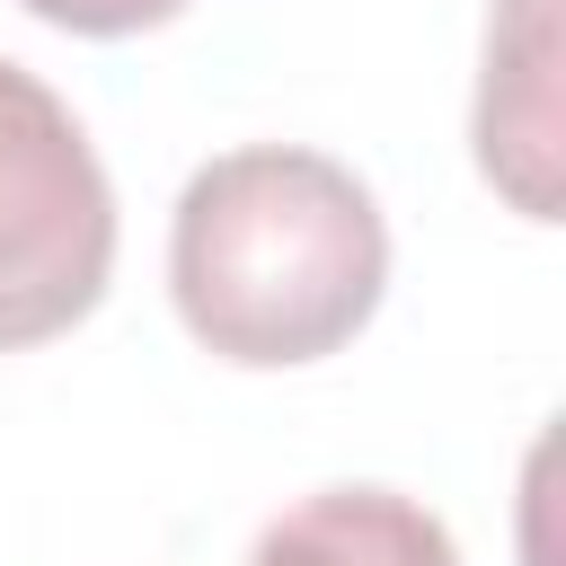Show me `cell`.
I'll list each match as a JSON object with an SVG mask.
<instances>
[{
	"label": "cell",
	"mask_w": 566,
	"mask_h": 566,
	"mask_svg": "<svg viewBox=\"0 0 566 566\" xmlns=\"http://www.w3.org/2000/svg\"><path fill=\"white\" fill-rule=\"evenodd\" d=\"M168 292L203 354L292 371L363 336L389 292V221L354 168L292 142L221 150L168 221Z\"/></svg>",
	"instance_id": "obj_1"
},
{
	"label": "cell",
	"mask_w": 566,
	"mask_h": 566,
	"mask_svg": "<svg viewBox=\"0 0 566 566\" xmlns=\"http://www.w3.org/2000/svg\"><path fill=\"white\" fill-rule=\"evenodd\" d=\"M115 274V186L80 115L0 53V354L71 336Z\"/></svg>",
	"instance_id": "obj_2"
},
{
	"label": "cell",
	"mask_w": 566,
	"mask_h": 566,
	"mask_svg": "<svg viewBox=\"0 0 566 566\" xmlns=\"http://www.w3.org/2000/svg\"><path fill=\"white\" fill-rule=\"evenodd\" d=\"M478 168L531 221H557V186H548V0H504V18L486 27Z\"/></svg>",
	"instance_id": "obj_3"
},
{
	"label": "cell",
	"mask_w": 566,
	"mask_h": 566,
	"mask_svg": "<svg viewBox=\"0 0 566 566\" xmlns=\"http://www.w3.org/2000/svg\"><path fill=\"white\" fill-rule=\"evenodd\" d=\"M248 566H460V548L398 486H318L256 531Z\"/></svg>",
	"instance_id": "obj_4"
},
{
	"label": "cell",
	"mask_w": 566,
	"mask_h": 566,
	"mask_svg": "<svg viewBox=\"0 0 566 566\" xmlns=\"http://www.w3.org/2000/svg\"><path fill=\"white\" fill-rule=\"evenodd\" d=\"M18 9L62 35H142V27H168L186 0H18Z\"/></svg>",
	"instance_id": "obj_5"
}]
</instances>
